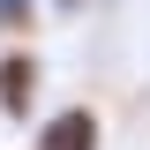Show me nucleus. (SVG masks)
Here are the masks:
<instances>
[{
  "instance_id": "f257e3e1",
  "label": "nucleus",
  "mask_w": 150,
  "mask_h": 150,
  "mask_svg": "<svg viewBox=\"0 0 150 150\" xmlns=\"http://www.w3.org/2000/svg\"><path fill=\"white\" fill-rule=\"evenodd\" d=\"M38 90H45V60L30 45H0V120H38Z\"/></svg>"
},
{
  "instance_id": "f03ea898",
  "label": "nucleus",
  "mask_w": 150,
  "mask_h": 150,
  "mask_svg": "<svg viewBox=\"0 0 150 150\" xmlns=\"http://www.w3.org/2000/svg\"><path fill=\"white\" fill-rule=\"evenodd\" d=\"M30 150H105V120H98V105H60L38 120Z\"/></svg>"
},
{
  "instance_id": "7ed1b4c3",
  "label": "nucleus",
  "mask_w": 150,
  "mask_h": 150,
  "mask_svg": "<svg viewBox=\"0 0 150 150\" xmlns=\"http://www.w3.org/2000/svg\"><path fill=\"white\" fill-rule=\"evenodd\" d=\"M38 8H45V0H0V38H23L38 23Z\"/></svg>"
},
{
  "instance_id": "20e7f679",
  "label": "nucleus",
  "mask_w": 150,
  "mask_h": 150,
  "mask_svg": "<svg viewBox=\"0 0 150 150\" xmlns=\"http://www.w3.org/2000/svg\"><path fill=\"white\" fill-rule=\"evenodd\" d=\"M45 8H53V15H83V0H45Z\"/></svg>"
}]
</instances>
